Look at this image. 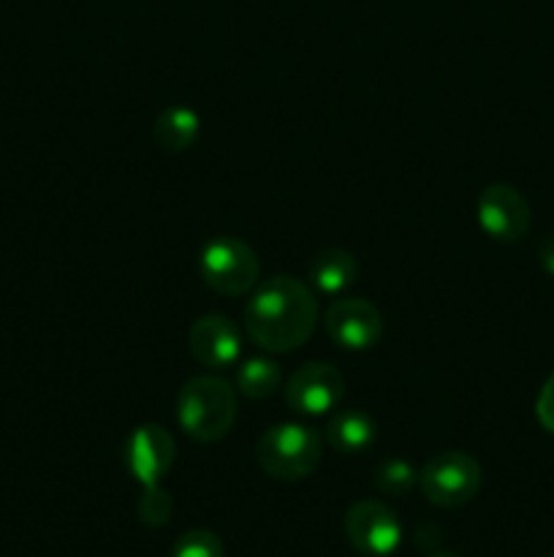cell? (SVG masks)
Masks as SVG:
<instances>
[{"instance_id":"cell-1","label":"cell","mask_w":554,"mask_h":557,"mask_svg":"<svg viewBox=\"0 0 554 557\" xmlns=\"http://www.w3.org/2000/svg\"><path fill=\"white\" fill-rule=\"evenodd\" d=\"M318 324V302L307 283L277 275L259 283L244 308V332L269 354L302 348Z\"/></svg>"},{"instance_id":"cell-2","label":"cell","mask_w":554,"mask_h":557,"mask_svg":"<svg viewBox=\"0 0 554 557\" xmlns=\"http://www.w3.org/2000/svg\"><path fill=\"white\" fill-rule=\"evenodd\" d=\"M177 419L179 428L199 444L226 438L237 419L234 386L217 375H196L179 389Z\"/></svg>"},{"instance_id":"cell-3","label":"cell","mask_w":554,"mask_h":557,"mask_svg":"<svg viewBox=\"0 0 554 557\" xmlns=\"http://www.w3.org/2000/svg\"><path fill=\"white\" fill-rule=\"evenodd\" d=\"M320 438L313 428L297 422L264 430L255 444V462L261 471L280 482H299L320 466Z\"/></svg>"},{"instance_id":"cell-4","label":"cell","mask_w":554,"mask_h":557,"mask_svg":"<svg viewBox=\"0 0 554 557\" xmlns=\"http://www.w3.org/2000/svg\"><path fill=\"white\" fill-rule=\"evenodd\" d=\"M259 256L244 239L215 237L201 248L199 275L223 297H242L259 286Z\"/></svg>"},{"instance_id":"cell-5","label":"cell","mask_w":554,"mask_h":557,"mask_svg":"<svg viewBox=\"0 0 554 557\" xmlns=\"http://www.w3.org/2000/svg\"><path fill=\"white\" fill-rule=\"evenodd\" d=\"M418 487L438 509H459L481 490V466L467 451H440L418 471Z\"/></svg>"},{"instance_id":"cell-6","label":"cell","mask_w":554,"mask_h":557,"mask_svg":"<svg viewBox=\"0 0 554 557\" xmlns=\"http://www.w3.org/2000/svg\"><path fill=\"white\" fill-rule=\"evenodd\" d=\"M345 395V379L335 364L307 362L288 379L286 403L302 417H320L340 406Z\"/></svg>"},{"instance_id":"cell-7","label":"cell","mask_w":554,"mask_h":557,"mask_svg":"<svg viewBox=\"0 0 554 557\" xmlns=\"http://www.w3.org/2000/svg\"><path fill=\"white\" fill-rule=\"evenodd\" d=\"M177 446H174L172 433L161 424H141L125 438L123 460L130 476L141 487H158L174 466Z\"/></svg>"},{"instance_id":"cell-8","label":"cell","mask_w":554,"mask_h":557,"mask_svg":"<svg viewBox=\"0 0 554 557\" xmlns=\"http://www.w3.org/2000/svg\"><path fill=\"white\" fill-rule=\"evenodd\" d=\"M478 223L498 243H519L530 228V205L514 185L494 183L483 188L476 205Z\"/></svg>"},{"instance_id":"cell-9","label":"cell","mask_w":554,"mask_h":557,"mask_svg":"<svg viewBox=\"0 0 554 557\" xmlns=\"http://www.w3.org/2000/svg\"><path fill=\"white\" fill-rule=\"evenodd\" d=\"M326 335L348 351H367L383 337V315L369 299H337L324 315Z\"/></svg>"},{"instance_id":"cell-10","label":"cell","mask_w":554,"mask_h":557,"mask_svg":"<svg viewBox=\"0 0 554 557\" xmlns=\"http://www.w3.org/2000/svg\"><path fill=\"white\" fill-rule=\"evenodd\" d=\"M345 536L358 553L386 557L400 547L402 525L380 500H358L345 515Z\"/></svg>"},{"instance_id":"cell-11","label":"cell","mask_w":554,"mask_h":557,"mask_svg":"<svg viewBox=\"0 0 554 557\" xmlns=\"http://www.w3.org/2000/svg\"><path fill=\"white\" fill-rule=\"evenodd\" d=\"M190 357L210 370H226L237 364L242 354V335L237 324L221 313H206L193 321L188 332Z\"/></svg>"},{"instance_id":"cell-12","label":"cell","mask_w":554,"mask_h":557,"mask_svg":"<svg viewBox=\"0 0 554 557\" xmlns=\"http://www.w3.org/2000/svg\"><path fill=\"white\" fill-rule=\"evenodd\" d=\"M358 277V261L353 259L351 250L342 248H326L310 261V283L315 292L335 294L348 292Z\"/></svg>"},{"instance_id":"cell-13","label":"cell","mask_w":554,"mask_h":557,"mask_svg":"<svg viewBox=\"0 0 554 557\" xmlns=\"http://www.w3.org/2000/svg\"><path fill=\"white\" fill-rule=\"evenodd\" d=\"M378 438V428H375L373 417L364 411H342L326 424V441L331 449L342 451V455H358V451L369 449Z\"/></svg>"},{"instance_id":"cell-14","label":"cell","mask_w":554,"mask_h":557,"mask_svg":"<svg viewBox=\"0 0 554 557\" xmlns=\"http://www.w3.org/2000/svg\"><path fill=\"white\" fill-rule=\"evenodd\" d=\"M201 134V117L188 107H172L158 114L152 125V139L168 152H185L196 145Z\"/></svg>"},{"instance_id":"cell-15","label":"cell","mask_w":554,"mask_h":557,"mask_svg":"<svg viewBox=\"0 0 554 557\" xmlns=\"http://www.w3.org/2000/svg\"><path fill=\"white\" fill-rule=\"evenodd\" d=\"M280 381V368L266 357L244 359L237 368V375H234V386H237L239 395H244L248 400H266V397L275 395Z\"/></svg>"},{"instance_id":"cell-16","label":"cell","mask_w":554,"mask_h":557,"mask_svg":"<svg viewBox=\"0 0 554 557\" xmlns=\"http://www.w3.org/2000/svg\"><path fill=\"white\" fill-rule=\"evenodd\" d=\"M418 484V473L413 471L411 462L405 460H386L380 462L378 471H375V487L383 495H391V498H400V495H407Z\"/></svg>"},{"instance_id":"cell-17","label":"cell","mask_w":554,"mask_h":557,"mask_svg":"<svg viewBox=\"0 0 554 557\" xmlns=\"http://www.w3.org/2000/svg\"><path fill=\"white\" fill-rule=\"evenodd\" d=\"M172 557H226V553H223V544L215 533L193 528L174 542Z\"/></svg>"},{"instance_id":"cell-18","label":"cell","mask_w":554,"mask_h":557,"mask_svg":"<svg viewBox=\"0 0 554 557\" xmlns=\"http://www.w3.org/2000/svg\"><path fill=\"white\" fill-rule=\"evenodd\" d=\"M174 500L166 490L158 484V487H144L139 498V517L141 522H147L150 528H163L168 520H172Z\"/></svg>"},{"instance_id":"cell-19","label":"cell","mask_w":554,"mask_h":557,"mask_svg":"<svg viewBox=\"0 0 554 557\" xmlns=\"http://www.w3.org/2000/svg\"><path fill=\"white\" fill-rule=\"evenodd\" d=\"M536 417H538V422H541L543 430L554 433V373L549 375L546 384H543V389H541V395H538Z\"/></svg>"},{"instance_id":"cell-20","label":"cell","mask_w":554,"mask_h":557,"mask_svg":"<svg viewBox=\"0 0 554 557\" xmlns=\"http://www.w3.org/2000/svg\"><path fill=\"white\" fill-rule=\"evenodd\" d=\"M538 264H541L546 275L554 277V232L543 237L541 245H538Z\"/></svg>"},{"instance_id":"cell-21","label":"cell","mask_w":554,"mask_h":557,"mask_svg":"<svg viewBox=\"0 0 554 557\" xmlns=\"http://www.w3.org/2000/svg\"><path fill=\"white\" fill-rule=\"evenodd\" d=\"M435 557H454V555H435Z\"/></svg>"},{"instance_id":"cell-22","label":"cell","mask_w":554,"mask_h":557,"mask_svg":"<svg viewBox=\"0 0 554 557\" xmlns=\"http://www.w3.org/2000/svg\"><path fill=\"white\" fill-rule=\"evenodd\" d=\"M552 557H554V555H552Z\"/></svg>"}]
</instances>
